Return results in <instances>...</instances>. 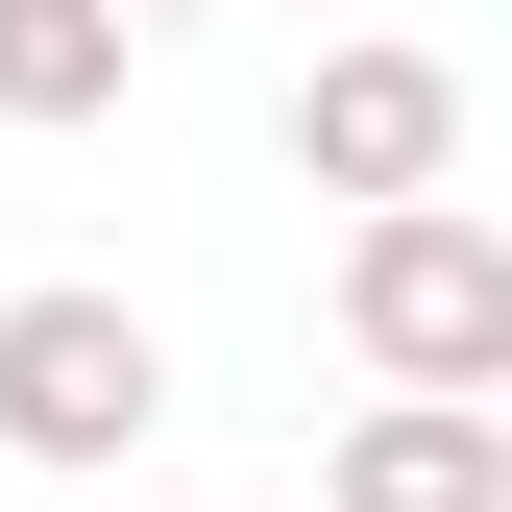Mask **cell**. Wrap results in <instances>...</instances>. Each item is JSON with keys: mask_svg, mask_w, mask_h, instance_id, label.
<instances>
[{"mask_svg": "<svg viewBox=\"0 0 512 512\" xmlns=\"http://www.w3.org/2000/svg\"><path fill=\"white\" fill-rule=\"evenodd\" d=\"M293 171L317 196H464V74H439V49H317L293 74Z\"/></svg>", "mask_w": 512, "mask_h": 512, "instance_id": "cell-3", "label": "cell"}, {"mask_svg": "<svg viewBox=\"0 0 512 512\" xmlns=\"http://www.w3.org/2000/svg\"><path fill=\"white\" fill-rule=\"evenodd\" d=\"M147 415H171V342H147L122 293H74V269H49V293H0V464L98 488Z\"/></svg>", "mask_w": 512, "mask_h": 512, "instance_id": "cell-2", "label": "cell"}, {"mask_svg": "<svg viewBox=\"0 0 512 512\" xmlns=\"http://www.w3.org/2000/svg\"><path fill=\"white\" fill-rule=\"evenodd\" d=\"M122 49H147L122 0H0V122H25V147H74V122L122 98Z\"/></svg>", "mask_w": 512, "mask_h": 512, "instance_id": "cell-5", "label": "cell"}, {"mask_svg": "<svg viewBox=\"0 0 512 512\" xmlns=\"http://www.w3.org/2000/svg\"><path fill=\"white\" fill-rule=\"evenodd\" d=\"M342 342L391 366V391H488L512 415V244L464 196H366L342 220Z\"/></svg>", "mask_w": 512, "mask_h": 512, "instance_id": "cell-1", "label": "cell"}, {"mask_svg": "<svg viewBox=\"0 0 512 512\" xmlns=\"http://www.w3.org/2000/svg\"><path fill=\"white\" fill-rule=\"evenodd\" d=\"M122 25H196V0H122Z\"/></svg>", "mask_w": 512, "mask_h": 512, "instance_id": "cell-6", "label": "cell"}, {"mask_svg": "<svg viewBox=\"0 0 512 512\" xmlns=\"http://www.w3.org/2000/svg\"><path fill=\"white\" fill-rule=\"evenodd\" d=\"M317 512H512V415L488 391H391L342 464H317Z\"/></svg>", "mask_w": 512, "mask_h": 512, "instance_id": "cell-4", "label": "cell"}]
</instances>
